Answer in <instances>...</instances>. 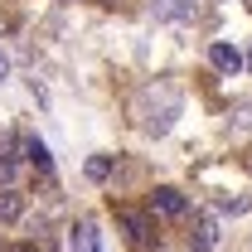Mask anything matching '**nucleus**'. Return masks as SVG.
Here are the masks:
<instances>
[{
	"instance_id": "nucleus-7",
	"label": "nucleus",
	"mask_w": 252,
	"mask_h": 252,
	"mask_svg": "<svg viewBox=\"0 0 252 252\" xmlns=\"http://www.w3.org/2000/svg\"><path fill=\"white\" fill-rule=\"evenodd\" d=\"M25 214V194L20 189H0V223H15Z\"/></svg>"
},
{
	"instance_id": "nucleus-2",
	"label": "nucleus",
	"mask_w": 252,
	"mask_h": 252,
	"mask_svg": "<svg viewBox=\"0 0 252 252\" xmlns=\"http://www.w3.org/2000/svg\"><path fill=\"white\" fill-rule=\"evenodd\" d=\"M151 10H156V20H165V25H189V20H199L204 0H156Z\"/></svg>"
},
{
	"instance_id": "nucleus-3",
	"label": "nucleus",
	"mask_w": 252,
	"mask_h": 252,
	"mask_svg": "<svg viewBox=\"0 0 252 252\" xmlns=\"http://www.w3.org/2000/svg\"><path fill=\"white\" fill-rule=\"evenodd\" d=\"M189 204H185V194L180 189H156L151 194V214H160V219H180Z\"/></svg>"
},
{
	"instance_id": "nucleus-13",
	"label": "nucleus",
	"mask_w": 252,
	"mask_h": 252,
	"mask_svg": "<svg viewBox=\"0 0 252 252\" xmlns=\"http://www.w3.org/2000/svg\"><path fill=\"white\" fill-rule=\"evenodd\" d=\"M5 73H10V59H5V54H0V78H5Z\"/></svg>"
},
{
	"instance_id": "nucleus-4",
	"label": "nucleus",
	"mask_w": 252,
	"mask_h": 252,
	"mask_svg": "<svg viewBox=\"0 0 252 252\" xmlns=\"http://www.w3.org/2000/svg\"><path fill=\"white\" fill-rule=\"evenodd\" d=\"M214 248H219V223H214V219H199L194 238H189V252H214Z\"/></svg>"
},
{
	"instance_id": "nucleus-14",
	"label": "nucleus",
	"mask_w": 252,
	"mask_h": 252,
	"mask_svg": "<svg viewBox=\"0 0 252 252\" xmlns=\"http://www.w3.org/2000/svg\"><path fill=\"white\" fill-rule=\"evenodd\" d=\"M20 252H34V248H20Z\"/></svg>"
},
{
	"instance_id": "nucleus-6",
	"label": "nucleus",
	"mask_w": 252,
	"mask_h": 252,
	"mask_svg": "<svg viewBox=\"0 0 252 252\" xmlns=\"http://www.w3.org/2000/svg\"><path fill=\"white\" fill-rule=\"evenodd\" d=\"M73 252H102V243H97V223H78L73 228Z\"/></svg>"
},
{
	"instance_id": "nucleus-11",
	"label": "nucleus",
	"mask_w": 252,
	"mask_h": 252,
	"mask_svg": "<svg viewBox=\"0 0 252 252\" xmlns=\"http://www.w3.org/2000/svg\"><path fill=\"white\" fill-rule=\"evenodd\" d=\"M107 175H112V160H88V180H107Z\"/></svg>"
},
{
	"instance_id": "nucleus-8",
	"label": "nucleus",
	"mask_w": 252,
	"mask_h": 252,
	"mask_svg": "<svg viewBox=\"0 0 252 252\" xmlns=\"http://www.w3.org/2000/svg\"><path fill=\"white\" fill-rule=\"evenodd\" d=\"M25 156H30V165H34V170H44V175L54 170V156H49V146H44L39 136H30V141H25Z\"/></svg>"
},
{
	"instance_id": "nucleus-10",
	"label": "nucleus",
	"mask_w": 252,
	"mask_h": 252,
	"mask_svg": "<svg viewBox=\"0 0 252 252\" xmlns=\"http://www.w3.org/2000/svg\"><path fill=\"white\" fill-rule=\"evenodd\" d=\"M126 228H131V238H136V243H146V238H151L146 219H136V214H126Z\"/></svg>"
},
{
	"instance_id": "nucleus-12",
	"label": "nucleus",
	"mask_w": 252,
	"mask_h": 252,
	"mask_svg": "<svg viewBox=\"0 0 252 252\" xmlns=\"http://www.w3.org/2000/svg\"><path fill=\"white\" fill-rule=\"evenodd\" d=\"M233 117H238V126H243V131H248V126H252V107H238V112H233Z\"/></svg>"
},
{
	"instance_id": "nucleus-1",
	"label": "nucleus",
	"mask_w": 252,
	"mask_h": 252,
	"mask_svg": "<svg viewBox=\"0 0 252 252\" xmlns=\"http://www.w3.org/2000/svg\"><path fill=\"white\" fill-rule=\"evenodd\" d=\"M175 112H180V93H175L170 83L146 88V97H141V131H146V136H165L170 122H175Z\"/></svg>"
},
{
	"instance_id": "nucleus-9",
	"label": "nucleus",
	"mask_w": 252,
	"mask_h": 252,
	"mask_svg": "<svg viewBox=\"0 0 252 252\" xmlns=\"http://www.w3.org/2000/svg\"><path fill=\"white\" fill-rule=\"evenodd\" d=\"M15 170V136H0V175Z\"/></svg>"
},
{
	"instance_id": "nucleus-5",
	"label": "nucleus",
	"mask_w": 252,
	"mask_h": 252,
	"mask_svg": "<svg viewBox=\"0 0 252 252\" xmlns=\"http://www.w3.org/2000/svg\"><path fill=\"white\" fill-rule=\"evenodd\" d=\"M209 63H214L219 73H238V68H243V54H238L233 44H214V49H209Z\"/></svg>"
}]
</instances>
